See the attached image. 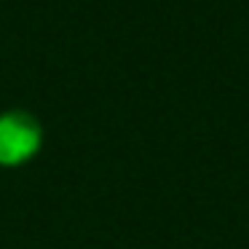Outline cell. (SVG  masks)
Here are the masks:
<instances>
[{
	"label": "cell",
	"instance_id": "1",
	"mask_svg": "<svg viewBox=\"0 0 249 249\" xmlns=\"http://www.w3.org/2000/svg\"><path fill=\"white\" fill-rule=\"evenodd\" d=\"M40 142V129L27 113H3L0 115V161L17 163L27 158Z\"/></svg>",
	"mask_w": 249,
	"mask_h": 249
}]
</instances>
